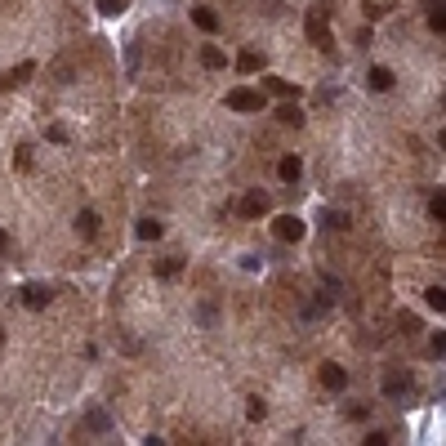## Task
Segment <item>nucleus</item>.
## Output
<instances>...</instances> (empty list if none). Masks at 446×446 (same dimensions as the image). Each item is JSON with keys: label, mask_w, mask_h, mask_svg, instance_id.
<instances>
[{"label": "nucleus", "mask_w": 446, "mask_h": 446, "mask_svg": "<svg viewBox=\"0 0 446 446\" xmlns=\"http://www.w3.org/2000/svg\"><path fill=\"white\" fill-rule=\"evenodd\" d=\"M277 121H281V125H295V130H299V125H303V112L295 108V103H286V108L277 112Z\"/></svg>", "instance_id": "obj_17"}, {"label": "nucleus", "mask_w": 446, "mask_h": 446, "mask_svg": "<svg viewBox=\"0 0 446 446\" xmlns=\"http://www.w3.org/2000/svg\"><path fill=\"white\" fill-rule=\"evenodd\" d=\"M424 299H429V308H438V312L446 308V290L442 286H429V290H424Z\"/></svg>", "instance_id": "obj_20"}, {"label": "nucleus", "mask_w": 446, "mask_h": 446, "mask_svg": "<svg viewBox=\"0 0 446 446\" xmlns=\"http://www.w3.org/2000/svg\"><path fill=\"white\" fill-rule=\"evenodd\" d=\"M85 424H90L94 433H108V429H112V420H108L103 411H90V415H85Z\"/></svg>", "instance_id": "obj_19"}, {"label": "nucleus", "mask_w": 446, "mask_h": 446, "mask_svg": "<svg viewBox=\"0 0 446 446\" xmlns=\"http://www.w3.org/2000/svg\"><path fill=\"white\" fill-rule=\"evenodd\" d=\"M268 192H259V187H254V192H245V201H241V214L245 219H259V214H268Z\"/></svg>", "instance_id": "obj_4"}, {"label": "nucleus", "mask_w": 446, "mask_h": 446, "mask_svg": "<svg viewBox=\"0 0 446 446\" xmlns=\"http://www.w3.org/2000/svg\"><path fill=\"white\" fill-rule=\"evenodd\" d=\"M5 245H9V236H5V227H0V250H5Z\"/></svg>", "instance_id": "obj_28"}, {"label": "nucleus", "mask_w": 446, "mask_h": 446, "mask_svg": "<svg viewBox=\"0 0 446 446\" xmlns=\"http://www.w3.org/2000/svg\"><path fill=\"white\" fill-rule=\"evenodd\" d=\"M134 232H139V241H156V236L165 232V227H161L156 219H139V227H134Z\"/></svg>", "instance_id": "obj_16"}, {"label": "nucleus", "mask_w": 446, "mask_h": 446, "mask_svg": "<svg viewBox=\"0 0 446 446\" xmlns=\"http://www.w3.org/2000/svg\"><path fill=\"white\" fill-rule=\"evenodd\" d=\"M303 232H308V223L299 219V214H281V219H272V236L277 241H303Z\"/></svg>", "instance_id": "obj_3"}, {"label": "nucleus", "mask_w": 446, "mask_h": 446, "mask_svg": "<svg viewBox=\"0 0 446 446\" xmlns=\"http://www.w3.org/2000/svg\"><path fill=\"white\" fill-rule=\"evenodd\" d=\"M76 232H81V236H94V232H99V214H94V210H81V214H76Z\"/></svg>", "instance_id": "obj_14"}, {"label": "nucleus", "mask_w": 446, "mask_h": 446, "mask_svg": "<svg viewBox=\"0 0 446 446\" xmlns=\"http://www.w3.org/2000/svg\"><path fill=\"white\" fill-rule=\"evenodd\" d=\"M277 174L286 179V183H299V179H303V161H299V156H281Z\"/></svg>", "instance_id": "obj_9"}, {"label": "nucleus", "mask_w": 446, "mask_h": 446, "mask_svg": "<svg viewBox=\"0 0 446 446\" xmlns=\"http://www.w3.org/2000/svg\"><path fill=\"white\" fill-rule=\"evenodd\" d=\"M227 108L232 112H263V94L250 90V85H236V90H227Z\"/></svg>", "instance_id": "obj_2"}, {"label": "nucleus", "mask_w": 446, "mask_h": 446, "mask_svg": "<svg viewBox=\"0 0 446 446\" xmlns=\"http://www.w3.org/2000/svg\"><path fill=\"white\" fill-rule=\"evenodd\" d=\"M321 384H326V388H335V393H339V388L348 384V371H344V366H335V362H330V366H321Z\"/></svg>", "instance_id": "obj_8"}, {"label": "nucleus", "mask_w": 446, "mask_h": 446, "mask_svg": "<svg viewBox=\"0 0 446 446\" xmlns=\"http://www.w3.org/2000/svg\"><path fill=\"white\" fill-rule=\"evenodd\" d=\"M32 76H36V63H18V68L9 72L5 81H0V90H5V85H27V81H32Z\"/></svg>", "instance_id": "obj_10"}, {"label": "nucleus", "mask_w": 446, "mask_h": 446, "mask_svg": "<svg viewBox=\"0 0 446 446\" xmlns=\"http://www.w3.org/2000/svg\"><path fill=\"white\" fill-rule=\"evenodd\" d=\"M99 14H108V18L125 14V0H99Z\"/></svg>", "instance_id": "obj_22"}, {"label": "nucleus", "mask_w": 446, "mask_h": 446, "mask_svg": "<svg viewBox=\"0 0 446 446\" xmlns=\"http://www.w3.org/2000/svg\"><path fill=\"white\" fill-rule=\"evenodd\" d=\"M192 23L201 27V32H219V14H214L210 5H196L192 9Z\"/></svg>", "instance_id": "obj_7"}, {"label": "nucleus", "mask_w": 446, "mask_h": 446, "mask_svg": "<svg viewBox=\"0 0 446 446\" xmlns=\"http://www.w3.org/2000/svg\"><path fill=\"white\" fill-rule=\"evenodd\" d=\"M411 393V375H384V397H406Z\"/></svg>", "instance_id": "obj_6"}, {"label": "nucleus", "mask_w": 446, "mask_h": 446, "mask_svg": "<svg viewBox=\"0 0 446 446\" xmlns=\"http://www.w3.org/2000/svg\"><path fill=\"white\" fill-rule=\"evenodd\" d=\"M321 223H326V227H348V219L339 210H326V214H321Z\"/></svg>", "instance_id": "obj_24"}, {"label": "nucleus", "mask_w": 446, "mask_h": 446, "mask_svg": "<svg viewBox=\"0 0 446 446\" xmlns=\"http://www.w3.org/2000/svg\"><path fill=\"white\" fill-rule=\"evenodd\" d=\"M259 68H263V54H254V50H245L241 59H236V72H241V76H254Z\"/></svg>", "instance_id": "obj_13"}, {"label": "nucleus", "mask_w": 446, "mask_h": 446, "mask_svg": "<svg viewBox=\"0 0 446 446\" xmlns=\"http://www.w3.org/2000/svg\"><path fill=\"white\" fill-rule=\"evenodd\" d=\"M245 415H250V420H263V415H268V406H263L259 397H250V406H245Z\"/></svg>", "instance_id": "obj_25"}, {"label": "nucleus", "mask_w": 446, "mask_h": 446, "mask_svg": "<svg viewBox=\"0 0 446 446\" xmlns=\"http://www.w3.org/2000/svg\"><path fill=\"white\" fill-rule=\"evenodd\" d=\"M268 90L281 94V99H299V85H290V81H268Z\"/></svg>", "instance_id": "obj_18"}, {"label": "nucleus", "mask_w": 446, "mask_h": 446, "mask_svg": "<svg viewBox=\"0 0 446 446\" xmlns=\"http://www.w3.org/2000/svg\"><path fill=\"white\" fill-rule=\"evenodd\" d=\"M397 85V76L388 72V68H371V90H379V94H388Z\"/></svg>", "instance_id": "obj_11"}, {"label": "nucleus", "mask_w": 446, "mask_h": 446, "mask_svg": "<svg viewBox=\"0 0 446 446\" xmlns=\"http://www.w3.org/2000/svg\"><path fill=\"white\" fill-rule=\"evenodd\" d=\"M50 143H68V130H63V125H50Z\"/></svg>", "instance_id": "obj_27"}, {"label": "nucleus", "mask_w": 446, "mask_h": 446, "mask_svg": "<svg viewBox=\"0 0 446 446\" xmlns=\"http://www.w3.org/2000/svg\"><path fill=\"white\" fill-rule=\"evenodd\" d=\"M125 68L139 72V41H130V50H125Z\"/></svg>", "instance_id": "obj_26"}, {"label": "nucleus", "mask_w": 446, "mask_h": 446, "mask_svg": "<svg viewBox=\"0 0 446 446\" xmlns=\"http://www.w3.org/2000/svg\"><path fill=\"white\" fill-rule=\"evenodd\" d=\"M50 299H54V290H50V286H23V303H27L32 312H41Z\"/></svg>", "instance_id": "obj_5"}, {"label": "nucleus", "mask_w": 446, "mask_h": 446, "mask_svg": "<svg viewBox=\"0 0 446 446\" xmlns=\"http://www.w3.org/2000/svg\"><path fill=\"white\" fill-rule=\"evenodd\" d=\"M429 27H433V32H446V9H442V0H429Z\"/></svg>", "instance_id": "obj_15"}, {"label": "nucleus", "mask_w": 446, "mask_h": 446, "mask_svg": "<svg viewBox=\"0 0 446 446\" xmlns=\"http://www.w3.org/2000/svg\"><path fill=\"white\" fill-rule=\"evenodd\" d=\"M429 214H433V219H438V223L446 219V196H442V192H438V196H433V201H429Z\"/></svg>", "instance_id": "obj_23"}, {"label": "nucleus", "mask_w": 446, "mask_h": 446, "mask_svg": "<svg viewBox=\"0 0 446 446\" xmlns=\"http://www.w3.org/2000/svg\"><path fill=\"white\" fill-rule=\"evenodd\" d=\"M0 339H5V335H0Z\"/></svg>", "instance_id": "obj_29"}, {"label": "nucleus", "mask_w": 446, "mask_h": 446, "mask_svg": "<svg viewBox=\"0 0 446 446\" xmlns=\"http://www.w3.org/2000/svg\"><path fill=\"white\" fill-rule=\"evenodd\" d=\"M201 63H205L210 72H219V68H227V54L219 50V45H205V50H201Z\"/></svg>", "instance_id": "obj_12"}, {"label": "nucleus", "mask_w": 446, "mask_h": 446, "mask_svg": "<svg viewBox=\"0 0 446 446\" xmlns=\"http://www.w3.org/2000/svg\"><path fill=\"white\" fill-rule=\"evenodd\" d=\"M303 32H308V41L317 45V50L330 54V27H326V9H312L308 18H303Z\"/></svg>", "instance_id": "obj_1"}, {"label": "nucleus", "mask_w": 446, "mask_h": 446, "mask_svg": "<svg viewBox=\"0 0 446 446\" xmlns=\"http://www.w3.org/2000/svg\"><path fill=\"white\" fill-rule=\"evenodd\" d=\"M179 268H183V259H161L156 263V277H179Z\"/></svg>", "instance_id": "obj_21"}]
</instances>
